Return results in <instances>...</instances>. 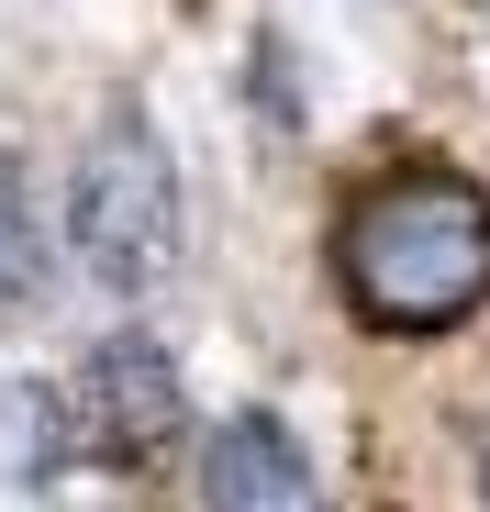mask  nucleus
Masks as SVG:
<instances>
[{
    "label": "nucleus",
    "instance_id": "nucleus-1",
    "mask_svg": "<svg viewBox=\"0 0 490 512\" xmlns=\"http://www.w3.org/2000/svg\"><path fill=\"white\" fill-rule=\"evenodd\" d=\"M335 301L368 334H457L490 301V190L446 156L379 167L335 212Z\"/></svg>",
    "mask_w": 490,
    "mask_h": 512
},
{
    "label": "nucleus",
    "instance_id": "nucleus-4",
    "mask_svg": "<svg viewBox=\"0 0 490 512\" xmlns=\"http://www.w3.org/2000/svg\"><path fill=\"white\" fill-rule=\"evenodd\" d=\"M201 512H335V490L279 412H223L201 435Z\"/></svg>",
    "mask_w": 490,
    "mask_h": 512
},
{
    "label": "nucleus",
    "instance_id": "nucleus-6",
    "mask_svg": "<svg viewBox=\"0 0 490 512\" xmlns=\"http://www.w3.org/2000/svg\"><path fill=\"white\" fill-rule=\"evenodd\" d=\"M479 501H490V457H479Z\"/></svg>",
    "mask_w": 490,
    "mask_h": 512
},
{
    "label": "nucleus",
    "instance_id": "nucleus-3",
    "mask_svg": "<svg viewBox=\"0 0 490 512\" xmlns=\"http://www.w3.org/2000/svg\"><path fill=\"white\" fill-rule=\"evenodd\" d=\"M56 401H67V446L90 457V468H145V457L190 423L179 357L156 346V334H101Z\"/></svg>",
    "mask_w": 490,
    "mask_h": 512
},
{
    "label": "nucleus",
    "instance_id": "nucleus-2",
    "mask_svg": "<svg viewBox=\"0 0 490 512\" xmlns=\"http://www.w3.org/2000/svg\"><path fill=\"white\" fill-rule=\"evenodd\" d=\"M67 256L112 301L168 279V256H179V156L145 112H112L78 145V167H67Z\"/></svg>",
    "mask_w": 490,
    "mask_h": 512
},
{
    "label": "nucleus",
    "instance_id": "nucleus-5",
    "mask_svg": "<svg viewBox=\"0 0 490 512\" xmlns=\"http://www.w3.org/2000/svg\"><path fill=\"white\" fill-rule=\"evenodd\" d=\"M34 290V201H23V167L0 156V312Z\"/></svg>",
    "mask_w": 490,
    "mask_h": 512
}]
</instances>
